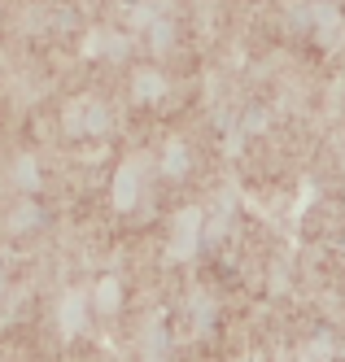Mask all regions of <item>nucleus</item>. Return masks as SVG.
<instances>
[{"mask_svg":"<svg viewBox=\"0 0 345 362\" xmlns=\"http://www.w3.org/2000/svg\"><path fill=\"white\" fill-rule=\"evenodd\" d=\"M96 301H92V310H96V315H114V310H118V279H101L96 284V293H92Z\"/></svg>","mask_w":345,"mask_h":362,"instance_id":"obj_2","label":"nucleus"},{"mask_svg":"<svg viewBox=\"0 0 345 362\" xmlns=\"http://www.w3.org/2000/svg\"><path fill=\"white\" fill-rule=\"evenodd\" d=\"M0 293H5V271H0Z\"/></svg>","mask_w":345,"mask_h":362,"instance_id":"obj_4","label":"nucleus"},{"mask_svg":"<svg viewBox=\"0 0 345 362\" xmlns=\"http://www.w3.org/2000/svg\"><path fill=\"white\" fill-rule=\"evenodd\" d=\"M84 323H88V301L79 297V293H70L62 301V310H57V327H62V336H79Z\"/></svg>","mask_w":345,"mask_h":362,"instance_id":"obj_1","label":"nucleus"},{"mask_svg":"<svg viewBox=\"0 0 345 362\" xmlns=\"http://www.w3.org/2000/svg\"><path fill=\"white\" fill-rule=\"evenodd\" d=\"M162 170H166V175H179V170H183V148H179V144H171V148H166Z\"/></svg>","mask_w":345,"mask_h":362,"instance_id":"obj_3","label":"nucleus"}]
</instances>
